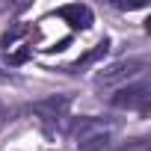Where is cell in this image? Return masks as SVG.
Here are the masks:
<instances>
[{
	"mask_svg": "<svg viewBox=\"0 0 151 151\" xmlns=\"http://www.w3.org/2000/svg\"><path fill=\"white\" fill-rule=\"evenodd\" d=\"M148 68V59L145 56H130V59H119L113 62L110 68H104L98 74V83L101 86H113V83H124V80H133Z\"/></svg>",
	"mask_w": 151,
	"mask_h": 151,
	"instance_id": "cell-1",
	"label": "cell"
},
{
	"mask_svg": "<svg viewBox=\"0 0 151 151\" xmlns=\"http://www.w3.org/2000/svg\"><path fill=\"white\" fill-rule=\"evenodd\" d=\"M113 107L119 110H136V113H148V104H151V86L142 80V83H130L124 89H119L113 98H110Z\"/></svg>",
	"mask_w": 151,
	"mask_h": 151,
	"instance_id": "cell-2",
	"label": "cell"
},
{
	"mask_svg": "<svg viewBox=\"0 0 151 151\" xmlns=\"http://www.w3.org/2000/svg\"><path fill=\"white\" fill-rule=\"evenodd\" d=\"M77 145H80V151H107V145H110V133L107 130H101V127H95V122H83V124H77Z\"/></svg>",
	"mask_w": 151,
	"mask_h": 151,
	"instance_id": "cell-3",
	"label": "cell"
},
{
	"mask_svg": "<svg viewBox=\"0 0 151 151\" xmlns=\"http://www.w3.org/2000/svg\"><path fill=\"white\" fill-rule=\"evenodd\" d=\"M56 15L71 27V30H89L92 27V9L86 3H68V6H59Z\"/></svg>",
	"mask_w": 151,
	"mask_h": 151,
	"instance_id": "cell-4",
	"label": "cell"
},
{
	"mask_svg": "<svg viewBox=\"0 0 151 151\" xmlns=\"http://www.w3.org/2000/svg\"><path fill=\"white\" fill-rule=\"evenodd\" d=\"M36 116H42V122H59L62 116H65V110H68V95H53V98H45V101H39V104H33L30 107Z\"/></svg>",
	"mask_w": 151,
	"mask_h": 151,
	"instance_id": "cell-5",
	"label": "cell"
},
{
	"mask_svg": "<svg viewBox=\"0 0 151 151\" xmlns=\"http://www.w3.org/2000/svg\"><path fill=\"white\" fill-rule=\"evenodd\" d=\"M107 50H110V39H101V42H98V45H95V47H92L89 53H83V56H80L77 62H74V65H68L65 71H74V68H86V65L98 62L101 56H107Z\"/></svg>",
	"mask_w": 151,
	"mask_h": 151,
	"instance_id": "cell-6",
	"label": "cell"
},
{
	"mask_svg": "<svg viewBox=\"0 0 151 151\" xmlns=\"http://www.w3.org/2000/svg\"><path fill=\"white\" fill-rule=\"evenodd\" d=\"M3 83H12V74H9V71H3V68H0V86H3Z\"/></svg>",
	"mask_w": 151,
	"mask_h": 151,
	"instance_id": "cell-7",
	"label": "cell"
},
{
	"mask_svg": "<svg viewBox=\"0 0 151 151\" xmlns=\"http://www.w3.org/2000/svg\"><path fill=\"white\" fill-rule=\"evenodd\" d=\"M6 119H9V110H6L3 104H0V127H3V124H6Z\"/></svg>",
	"mask_w": 151,
	"mask_h": 151,
	"instance_id": "cell-8",
	"label": "cell"
}]
</instances>
